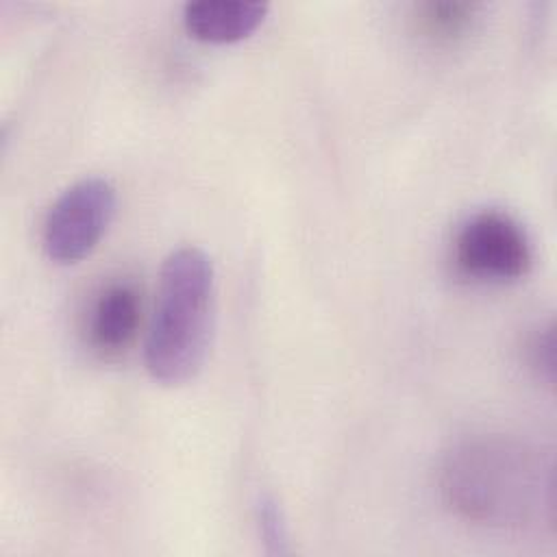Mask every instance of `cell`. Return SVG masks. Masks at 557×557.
Returning <instances> with one entry per match:
<instances>
[{
  "instance_id": "obj_4",
  "label": "cell",
  "mask_w": 557,
  "mask_h": 557,
  "mask_svg": "<svg viewBox=\"0 0 557 557\" xmlns=\"http://www.w3.org/2000/svg\"><path fill=\"white\" fill-rule=\"evenodd\" d=\"M531 259L524 228L505 211H479L457 231L455 261L472 278L513 281L529 272Z\"/></svg>"
},
{
  "instance_id": "obj_2",
  "label": "cell",
  "mask_w": 557,
  "mask_h": 557,
  "mask_svg": "<svg viewBox=\"0 0 557 557\" xmlns=\"http://www.w3.org/2000/svg\"><path fill=\"white\" fill-rule=\"evenodd\" d=\"M215 272L205 250L181 246L159 270L144 363L163 385H183L205 366L213 335Z\"/></svg>"
},
{
  "instance_id": "obj_8",
  "label": "cell",
  "mask_w": 557,
  "mask_h": 557,
  "mask_svg": "<svg viewBox=\"0 0 557 557\" xmlns=\"http://www.w3.org/2000/svg\"><path fill=\"white\" fill-rule=\"evenodd\" d=\"M259 537L263 540L265 553L270 555H287L289 553V535H287V522L283 516V509L278 500L270 494L259 496L255 505Z\"/></svg>"
},
{
  "instance_id": "obj_1",
  "label": "cell",
  "mask_w": 557,
  "mask_h": 557,
  "mask_svg": "<svg viewBox=\"0 0 557 557\" xmlns=\"http://www.w3.org/2000/svg\"><path fill=\"white\" fill-rule=\"evenodd\" d=\"M440 485L448 507L474 524L531 529L555 518L550 459L513 437L459 442L442 463Z\"/></svg>"
},
{
  "instance_id": "obj_9",
  "label": "cell",
  "mask_w": 557,
  "mask_h": 557,
  "mask_svg": "<svg viewBox=\"0 0 557 557\" xmlns=\"http://www.w3.org/2000/svg\"><path fill=\"white\" fill-rule=\"evenodd\" d=\"M527 357L531 368L546 379L548 383L553 381L555 374V335L553 326H540L527 342Z\"/></svg>"
},
{
  "instance_id": "obj_7",
  "label": "cell",
  "mask_w": 557,
  "mask_h": 557,
  "mask_svg": "<svg viewBox=\"0 0 557 557\" xmlns=\"http://www.w3.org/2000/svg\"><path fill=\"white\" fill-rule=\"evenodd\" d=\"M479 4L472 2H424L418 7V28L437 41L461 37L476 20Z\"/></svg>"
},
{
  "instance_id": "obj_3",
  "label": "cell",
  "mask_w": 557,
  "mask_h": 557,
  "mask_svg": "<svg viewBox=\"0 0 557 557\" xmlns=\"http://www.w3.org/2000/svg\"><path fill=\"white\" fill-rule=\"evenodd\" d=\"M115 205V187L102 176H85L63 189L41 226V246L48 259L76 263L87 257L107 233Z\"/></svg>"
},
{
  "instance_id": "obj_6",
  "label": "cell",
  "mask_w": 557,
  "mask_h": 557,
  "mask_svg": "<svg viewBox=\"0 0 557 557\" xmlns=\"http://www.w3.org/2000/svg\"><path fill=\"white\" fill-rule=\"evenodd\" d=\"M141 318V300L128 281H115L100 289L89 311V342L100 352L124 348L137 331Z\"/></svg>"
},
{
  "instance_id": "obj_5",
  "label": "cell",
  "mask_w": 557,
  "mask_h": 557,
  "mask_svg": "<svg viewBox=\"0 0 557 557\" xmlns=\"http://www.w3.org/2000/svg\"><path fill=\"white\" fill-rule=\"evenodd\" d=\"M265 13L268 4L255 0H194L183 7V24L200 41L231 44L257 30Z\"/></svg>"
}]
</instances>
